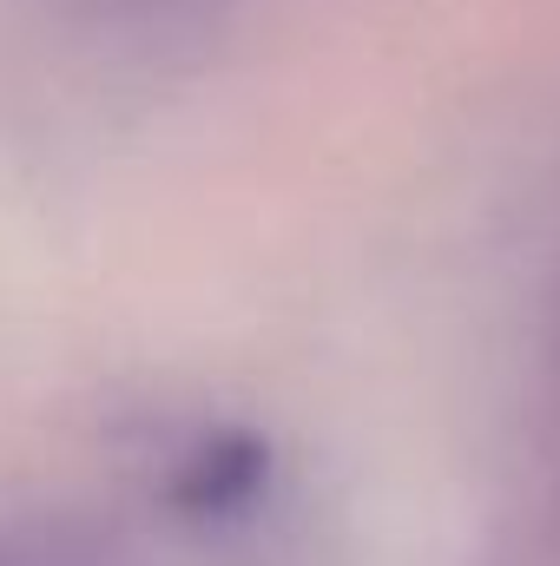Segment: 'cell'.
<instances>
[{
  "label": "cell",
  "mask_w": 560,
  "mask_h": 566,
  "mask_svg": "<svg viewBox=\"0 0 560 566\" xmlns=\"http://www.w3.org/2000/svg\"><path fill=\"white\" fill-rule=\"evenodd\" d=\"M100 13H113V20H165V13H178V7H191V0H93Z\"/></svg>",
  "instance_id": "1"
}]
</instances>
